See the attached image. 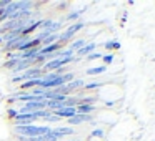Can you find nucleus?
Listing matches in <instances>:
<instances>
[{
  "label": "nucleus",
  "mask_w": 155,
  "mask_h": 141,
  "mask_svg": "<svg viewBox=\"0 0 155 141\" xmlns=\"http://www.w3.org/2000/svg\"><path fill=\"white\" fill-rule=\"evenodd\" d=\"M50 131H52V128H48V126H35V124L15 128V133L18 136H25V138H38V136H44V134L50 133Z\"/></svg>",
  "instance_id": "obj_1"
},
{
  "label": "nucleus",
  "mask_w": 155,
  "mask_h": 141,
  "mask_svg": "<svg viewBox=\"0 0 155 141\" xmlns=\"http://www.w3.org/2000/svg\"><path fill=\"white\" fill-rule=\"evenodd\" d=\"M84 27H85V22H75V24H72L70 27H68L67 30L64 32V33L58 35V42H60V43H65L67 40L74 38V35L77 33V32H80Z\"/></svg>",
  "instance_id": "obj_2"
},
{
  "label": "nucleus",
  "mask_w": 155,
  "mask_h": 141,
  "mask_svg": "<svg viewBox=\"0 0 155 141\" xmlns=\"http://www.w3.org/2000/svg\"><path fill=\"white\" fill-rule=\"evenodd\" d=\"M52 114H55V116H58V118H67V120H70V118H74L75 114H77V110H75V108L64 106V108H60V110H55Z\"/></svg>",
  "instance_id": "obj_3"
},
{
  "label": "nucleus",
  "mask_w": 155,
  "mask_h": 141,
  "mask_svg": "<svg viewBox=\"0 0 155 141\" xmlns=\"http://www.w3.org/2000/svg\"><path fill=\"white\" fill-rule=\"evenodd\" d=\"M52 133L57 139H60L62 136H67V134H74L75 130L70 126H62V128H52Z\"/></svg>",
  "instance_id": "obj_4"
},
{
  "label": "nucleus",
  "mask_w": 155,
  "mask_h": 141,
  "mask_svg": "<svg viewBox=\"0 0 155 141\" xmlns=\"http://www.w3.org/2000/svg\"><path fill=\"white\" fill-rule=\"evenodd\" d=\"M94 116L92 114H75L74 118L68 120V124L70 126H75V124H80V123H85V121H92Z\"/></svg>",
  "instance_id": "obj_5"
},
{
  "label": "nucleus",
  "mask_w": 155,
  "mask_h": 141,
  "mask_svg": "<svg viewBox=\"0 0 155 141\" xmlns=\"http://www.w3.org/2000/svg\"><path fill=\"white\" fill-rule=\"evenodd\" d=\"M95 50H97V43H94V42H92V43H87L85 47H82L80 50L77 52V55H78V58H82V57H88V55L94 53Z\"/></svg>",
  "instance_id": "obj_6"
},
{
  "label": "nucleus",
  "mask_w": 155,
  "mask_h": 141,
  "mask_svg": "<svg viewBox=\"0 0 155 141\" xmlns=\"http://www.w3.org/2000/svg\"><path fill=\"white\" fill-rule=\"evenodd\" d=\"M40 83H42V78H35V80H27V81H24V83L20 85V90H24V91H27V90H34V88L40 86Z\"/></svg>",
  "instance_id": "obj_7"
},
{
  "label": "nucleus",
  "mask_w": 155,
  "mask_h": 141,
  "mask_svg": "<svg viewBox=\"0 0 155 141\" xmlns=\"http://www.w3.org/2000/svg\"><path fill=\"white\" fill-rule=\"evenodd\" d=\"M75 110H77V114H90L92 111H95V106L94 105H78Z\"/></svg>",
  "instance_id": "obj_8"
},
{
  "label": "nucleus",
  "mask_w": 155,
  "mask_h": 141,
  "mask_svg": "<svg viewBox=\"0 0 155 141\" xmlns=\"http://www.w3.org/2000/svg\"><path fill=\"white\" fill-rule=\"evenodd\" d=\"M107 71V67L105 65H100V67H94V68H88L87 71H85V75H90V77H94V75H102Z\"/></svg>",
  "instance_id": "obj_9"
},
{
  "label": "nucleus",
  "mask_w": 155,
  "mask_h": 141,
  "mask_svg": "<svg viewBox=\"0 0 155 141\" xmlns=\"http://www.w3.org/2000/svg\"><path fill=\"white\" fill-rule=\"evenodd\" d=\"M84 85H85V81H84V80H77V78H75L74 81L67 83L65 86H67V90H68V91H74V90H77V88H84Z\"/></svg>",
  "instance_id": "obj_10"
},
{
  "label": "nucleus",
  "mask_w": 155,
  "mask_h": 141,
  "mask_svg": "<svg viewBox=\"0 0 155 141\" xmlns=\"http://www.w3.org/2000/svg\"><path fill=\"white\" fill-rule=\"evenodd\" d=\"M85 45H87V42H85V38H78V40L72 42V45H70V50H72V52H78L82 47H85Z\"/></svg>",
  "instance_id": "obj_11"
},
{
  "label": "nucleus",
  "mask_w": 155,
  "mask_h": 141,
  "mask_svg": "<svg viewBox=\"0 0 155 141\" xmlns=\"http://www.w3.org/2000/svg\"><path fill=\"white\" fill-rule=\"evenodd\" d=\"M104 47L107 48L108 52H114V50H118V48H120V42H117V40H108V42H105V43H104Z\"/></svg>",
  "instance_id": "obj_12"
},
{
  "label": "nucleus",
  "mask_w": 155,
  "mask_h": 141,
  "mask_svg": "<svg viewBox=\"0 0 155 141\" xmlns=\"http://www.w3.org/2000/svg\"><path fill=\"white\" fill-rule=\"evenodd\" d=\"M85 10H87V8H82V10H77V12H70V14H68V17H67V20H70V22L78 20V18H80V15L84 14Z\"/></svg>",
  "instance_id": "obj_13"
},
{
  "label": "nucleus",
  "mask_w": 155,
  "mask_h": 141,
  "mask_svg": "<svg viewBox=\"0 0 155 141\" xmlns=\"http://www.w3.org/2000/svg\"><path fill=\"white\" fill-rule=\"evenodd\" d=\"M90 138H100V139L105 138V130L104 128H95V130L90 133Z\"/></svg>",
  "instance_id": "obj_14"
},
{
  "label": "nucleus",
  "mask_w": 155,
  "mask_h": 141,
  "mask_svg": "<svg viewBox=\"0 0 155 141\" xmlns=\"http://www.w3.org/2000/svg\"><path fill=\"white\" fill-rule=\"evenodd\" d=\"M102 85H104L102 81H92V83H85L84 88H85L87 91H90V90H97V88H100Z\"/></svg>",
  "instance_id": "obj_15"
},
{
  "label": "nucleus",
  "mask_w": 155,
  "mask_h": 141,
  "mask_svg": "<svg viewBox=\"0 0 155 141\" xmlns=\"http://www.w3.org/2000/svg\"><path fill=\"white\" fill-rule=\"evenodd\" d=\"M18 60H20L18 57H15V58H12V60H8L7 63H5V68H10V70H14V68L18 65Z\"/></svg>",
  "instance_id": "obj_16"
},
{
  "label": "nucleus",
  "mask_w": 155,
  "mask_h": 141,
  "mask_svg": "<svg viewBox=\"0 0 155 141\" xmlns=\"http://www.w3.org/2000/svg\"><path fill=\"white\" fill-rule=\"evenodd\" d=\"M62 28V22H52V27L48 28V32H50L52 35L55 33V32H58Z\"/></svg>",
  "instance_id": "obj_17"
},
{
  "label": "nucleus",
  "mask_w": 155,
  "mask_h": 141,
  "mask_svg": "<svg viewBox=\"0 0 155 141\" xmlns=\"http://www.w3.org/2000/svg\"><path fill=\"white\" fill-rule=\"evenodd\" d=\"M114 53H107V55H104V57H102V60H104V63H105V67H107V65H110L112 61H114Z\"/></svg>",
  "instance_id": "obj_18"
},
{
  "label": "nucleus",
  "mask_w": 155,
  "mask_h": 141,
  "mask_svg": "<svg viewBox=\"0 0 155 141\" xmlns=\"http://www.w3.org/2000/svg\"><path fill=\"white\" fill-rule=\"evenodd\" d=\"M102 57H104V55H102L100 52H94V53H90L88 57H85V58H87L88 61H92V60H98V58H102Z\"/></svg>",
  "instance_id": "obj_19"
},
{
  "label": "nucleus",
  "mask_w": 155,
  "mask_h": 141,
  "mask_svg": "<svg viewBox=\"0 0 155 141\" xmlns=\"http://www.w3.org/2000/svg\"><path fill=\"white\" fill-rule=\"evenodd\" d=\"M52 22H54V20H42V24H40V28H42V30H48V28H50L52 27Z\"/></svg>",
  "instance_id": "obj_20"
},
{
  "label": "nucleus",
  "mask_w": 155,
  "mask_h": 141,
  "mask_svg": "<svg viewBox=\"0 0 155 141\" xmlns=\"http://www.w3.org/2000/svg\"><path fill=\"white\" fill-rule=\"evenodd\" d=\"M7 113H8V116H10V118H14V120L18 116V111H17V110H14V108H10V110H8Z\"/></svg>",
  "instance_id": "obj_21"
},
{
  "label": "nucleus",
  "mask_w": 155,
  "mask_h": 141,
  "mask_svg": "<svg viewBox=\"0 0 155 141\" xmlns=\"http://www.w3.org/2000/svg\"><path fill=\"white\" fill-rule=\"evenodd\" d=\"M12 81H14V83H20V81H24V77H22V75H20V77H14V78H12Z\"/></svg>",
  "instance_id": "obj_22"
},
{
  "label": "nucleus",
  "mask_w": 155,
  "mask_h": 141,
  "mask_svg": "<svg viewBox=\"0 0 155 141\" xmlns=\"http://www.w3.org/2000/svg\"><path fill=\"white\" fill-rule=\"evenodd\" d=\"M105 106H108V108H110V106H115V101H107V103H105Z\"/></svg>",
  "instance_id": "obj_23"
},
{
  "label": "nucleus",
  "mask_w": 155,
  "mask_h": 141,
  "mask_svg": "<svg viewBox=\"0 0 155 141\" xmlns=\"http://www.w3.org/2000/svg\"><path fill=\"white\" fill-rule=\"evenodd\" d=\"M4 12H5V8H0V17L4 15Z\"/></svg>",
  "instance_id": "obj_24"
},
{
  "label": "nucleus",
  "mask_w": 155,
  "mask_h": 141,
  "mask_svg": "<svg viewBox=\"0 0 155 141\" xmlns=\"http://www.w3.org/2000/svg\"><path fill=\"white\" fill-rule=\"evenodd\" d=\"M72 141H82V139H72Z\"/></svg>",
  "instance_id": "obj_25"
},
{
  "label": "nucleus",
  "mask_w": 155,
  "mask_h": 141,
  "mask_svg": "<svg viewBox=\"0 0 155 141\" xmlns=\"http://www.w3.org/2000/svg\"><path fill=\"white\" fill-rule=\"evenodd\" d=\"M0 42H2V37H0Z\"/></svg>",
  "instance_id": "obj_26"
}]
</instances>
